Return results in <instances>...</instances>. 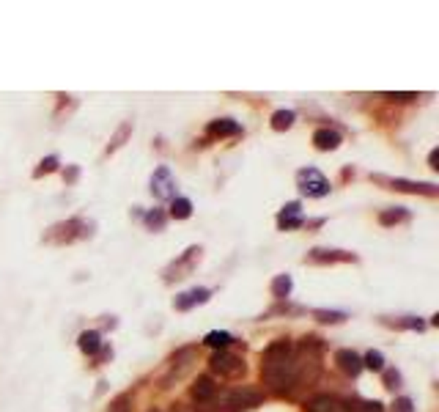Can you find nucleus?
<instances>
[{
  "label": "nucleus",
  "instance_id": "f257e3e1",
  "mask_svg": "<svg viewBox=\"0 0 439 412\" xmlns=\"http://www.w3.org/2000/svg\"><path fill=\"white\" fill-rule=\"evenodd\" d=\"M261 377L278 393H285V390L294 387V382H297V360H294V349H291V344L285 338L266 346L264 363H261Z\"/></svg>",
  "mask_w": 439,
  "mask_h": 412
},
{
  "label": "nucleus",
  "instance_id": "f03ea898",
  "mask_svg": "<svg viewBox=\"0 0 439 412\" xmlns=\"http://www.w3.org/2000/svg\"><path fill=\"white\" fill-rule=\"evenodd\" d=\"M91 226L85 223V220H80V217H72V220H66V223H58V226H52L47 236H44V242H52V245H63V242H75V239H82V236H91L88 231Z\"/></svg>",
  "mask_w": 439,
  "mask_h": 412
},
{
  "label": "nucleus",
  "instance_id": "7ed1b4c3",
  "mask_svg": "<svg viewBox=\"0 0 439 412\" xmlns=\"http://www.w3.org/2000/svg\"><path fill=\"white\" fill-rule=\"evenodd\" d=\"M297 187L308 198H324V195H330V181H327V176L321 171H316V168L297 171Z\"/></svg>",
  "mask_w": 439,
  "mask_h": 412
},
{
  "label": "nucleus",
  "instance_id": "20e7f679",
  "mask_svg": "<svg viewBox=\"0 0 439 412\" xmlns=\"http://www.w3.org/2000/svg\"><path fill=\"white\" fill-rule=\"evenodd\" d=\"M261 401H264V393L256 387H236L225 396V407L228 412H245V410H256Z\"/></svg>",
  "mask_w": 439,
  "mask_h": 412
},
{
  "label": "nucleus",
  "instance_id": "39448f33",
  "mask_svg": "<svg viewBox=\"0 0 439 412\" xmlns=\"http://www.w3.org/2000/svg\"><path fill=\"white\" fill-rule=\"evenodd\" d=\"M201 253H204V250H201L198 245L187 248V250H184V253H181V256L176 258L168 269H165V281H179V278H187V275L195 269V264L201 261Z\"/></svg>",
  "mask_w": 439,
  "mask_h": 412
},
{
  "label": "nucleus",
  "instance_id": "423d86ee",
  "mask_svg": "<svg viewBox=\"0 0 439 412\" xmlns=\"http://www.w3.org/2000/svg\"><path fill=\"white\" fill-rule=\"evenodd\" d=\"M152 195L159 198V201H173L176 198V179L165 165H159L152 174Z\"/></svg>",
  "mask_w": 439,
  "mask_h": 412
},
{
  "label": "nucleus",
  "instance_id": "0eeeda50",
  "mask_svg": "<svg viewBox=\"0 0 439 412\" xmlns=\"http://www.w3.org/2000/svg\"><path fill=\"white\" fill-rule=\"evenodd\" d=\"M376 181L388 184L390 190L398 193H414V195H437V184L434 181H409V179H388V176H373Z\"/></svg>",
  "mask_w": 439,
  "mask_h": 412
},
{
  "label": "nucleus",
  "instance_id": "6e6552de",
  "mask_svg": "<svg viewBox=\"0 0 439 412\" xmlns=\"http://www.w3.org/2000/svg\"><path fill=\"white\" fill-rule=\"evenodd\" d=\"M209 363H211V368L220 371L223 377H239V374H245V363H242V358H236V355L225 352V349L214 352Z\"/></svg>",
  "mask_w": 439,
  "mask_h": 412
},
{
  "label": "nucleus",
  "instance_id": "1a4fd4ad",
  "mask_svg": "<svg viewBox=\"0 0 439 412\" xmlns=\"http://www.w3.org/2000/svg\"><path fill=\"white\" fill-rule=\"evenodd\" d=\"M209 297H211V291H209V289H204V286H195V289L184 291V294H179V297L173 300V308L176 310H190V308H195V305H204V303H209Z\"/></svg>",
  "mask_w": 439,
  "mask_h": 412
},
{
  "label": "nucleus",
  "instance_id": "9d476101",
  "mask_svg": "<svg viewBox=\"0 0 439 412\" xmlns=\"http://www.w3.org/2000/svg\"><path fill=\"white\" fill-rule=\"evenodd\" d=\"M305 412H346V401H340L338 396H313L305 401Z\"/></svg>",
  "mask_w": 439,
  "mask_h": 412
},
{
  "label": "nucleus",
  "instance_id": "9b49d317",
  "mask_svg": "<svg viewBox=\"0 0 439 412\" xmlns=\"http://www.w3.org/2000/svg\"><path fill=\"white\" fill-rule=\"evenodd\" d=\"M305 223V217H302V206L297 204V201H291V204H285L280 209V214H278V229L280 231H291V229H299Z\"/></svg>",
  "mask_w": 439,
  "mask_h": 412
},
{
  "label": "nucleus",
  "instance_id": "f8f14e48",
  "mask_svg": "<svg viewBox=\"0 0 439 412\" xmlns=\"http://www.w3.org/2000/svg\"><path fill=\"white\" fill-rule=\"evenodd\" d=\"M310 264H338V261H357L354 253L346 250H327V248H313L308 253Z\"/></svg>",
  "mask_w": 439,
  "mask_h": 412
},
{
  "label": "nucleus",
  "instance_id": "ddd939ff",
  "mask_svg": "<svg viewBox=\"0 0 439 412\" xmlns=\"http://www.w3.org/2000/svg\"><path fill=\"white\" fill-rule=\"evenodd\" d=\"M335 363H338V368H340L343 374H349V377H357L362 371V358L354 349H338Z\"/></svg>",
  "mask_w": 439,
  "mask_h": 412
},
{
  "label": "nucleus",
  "instance_id": "4468645a",
  "mask_svg": "<svg viewBox=\"0 0 439 412\" xmlns=\"http://www.w3.org/2000/svg\"><path fill=\"white\" fill-rule=\"evenodd\" d=\"M313 146L319 149V152H335L338 146H340V132L330 127H321L313 132Z\"/></svg>",
  "mask_w": 439,
  "mask_h": 412
},
{
  "label": "nucleus",
  "instance_id": "2eb2a0df",
  "mask_svg": "<svg viewBox=\"0 0 439 412\" xmlns=\"http://www.w3.org/2000/svg\"><path fill=\"white\" fill-rule=\"evenodd\" d=\"M192 399L198 401V404H209L211 399H214V393H217V387H214V382L209 380V377H198L195 380V385H192Z\"/></svg>",
  "mask_w": 439,
  "mask_h": 412
},
{
  "label": "nucleus",
  "instance_id": "dca6fc26",
  "mask_svg": "<svg viewBox=\"0 0 439 412\" xmlns=\"http://www.w3.org/2000/svg\"><path fill=\"white\" fill-rule=\"evenodd\" d=\"M78 346L82 355H97L102 349V335L97 333V330H85V333H80Z\"/></svg>",
  "mask_w": 439,
  "mask_h": 412
},
{
  "label": "nucleus",
  "instance_id": "f3484780",
  "mask_svg": "<svg viewBox=\"0 0 439 412\" xmlns=\"http://www.w3.org/2000/svg\"><path fill=\"white\" fill-rule=\"evenodd\" d=\"M209 135L214 138H228V135H242V127L233 119H217L209 124Z\"/></svg>",
  "mask_w": 439,
  "mask_h": 412
},
{
  "label": "nucleus",
  "instance_id": "a211bd4d",
  "mask_svg": "<svg viewBox=\"0 0 439 412\" xmlns=\"http://www.w3.org/2000/svg\"><path fill=\"white\" fill-rule=\"evenodd\" d=\"M294 121H297V113H294V110H275L269 124H272L275 132H285V129L294 127Z\"/></svg>",
  "mask_w": 439,
  "mask_h": 412
},
{
  "label": "nucleus",
  "instance_id": "6ab92c4d",
  "mask_svg": "<svg viewBox=\"0 0 439 412\" xmlns=\"http://www.w3.org/2000/svg\"><path fill=\"white\" fill-rule=\"evenodd\" d=\"M204 344L206 346H211V349H225V346H231L233 344V335L231 333H225V330H211V333L204 338Z\"/></svg>",
  "mask_w": 439,
  "mask_h": 412
},
{
  "label": "nucleus",
  "instance_id": "aec40b11",
  "mask_svg": "<svg viewBox=\"0 0 439 412\" xmlns=\"http://www.w3.org/2000/svg\"><path fill=\"white\" fill-rule=\"evenodd\" d=\"M291 289H294L291 275H278V278L272 281V297H278V300H288Z\"/></svg>",
  "mask_w": 439,
  "mask_h": 412
},
{
  "label": "nucleus",
  "instance_id": "412c9836",
  "mask_svg": "<svg viewBox=\"0 0 439 412\" xmlns=\"http://www.w3.org/2000/svg\"><path fill=\"white\" fill-rule=\"evenodd\" d=\"M190 214H192V201H190V198H173V201H171V217L187 220Z\"/></svg>",
  "mask_w": 439,
  "mask_h": 412
},
{
  "label": "nucleus",
  "instance_id": "4be33fe9",
  "mask_svg": "<svg viewBox=\"0 0 439 412\" xmlns=\"http://www.w3.org/2000/svg\"><path fill=\"white\" fill-rule=\"evenodd\" d=\"M407 217H409V212L398 206V209H385V212L379 214V223H382V226H395V223H404Z\"/></svg>",
  "mask_w": 439,
  "mask_h": 412
},
{
  "label": "nucleus",
  "instance_id": "5701e85b",
  "mask_svg": "<svg viewBox=\"0 0 439 412\" xmlns=\"http://www.w3.org/2000/svg\"><path fill=\"white\" fill-rule=\"evenodd\" d=\"M130 135H132V121H124L121 129L113 135V140H110V146H107V154H113L116 149H121V146H124V140H127Z\"/></svg>",
  "mask_w": 439,
  "mask_h": 412
},
{
  "label": "nucleus",
  "instance_id": "b1692460",
  "mask_svg": "<svg viewBox=\"0 0 439 412\" xmlns=\"http://www.w3.org/2000/svg\"><path fill=\"white\" fill-rule=\"evenodd\" d=\"M362 368H371V371H385V355L379 349H371L365 358H362Z\"/></svg>",
  "mask_w": 439,
  "mask_h": 412
},
{
  "label": "nucleus",
  "instance_id": "393cba45",
  "mask_svg": "<svg viewBox=\"0 0 439 412\" xmlns=\"http://www.w3.org/2000/svg\"><path fill=\"white\" fill-rule=\"evenodd\" d=\"M346 412H385L379 401H346Z\"/></svg>",
  "mask_w": 439,
  "mask_h": 412
},
{
  "label": "nucleus",
  "instance_id": "a878e982",
  "mask_svg": "<svg viewBox=\"0 0 439 412\" xmlns=\"http://www.w3.org/2000/svg\"><path fill=\"white\" fill-rule=\"evenodd\" d=\"M313 316L319 319V322H324V325H340L343 319H346V313L343 310H313Z\"/></svg>",
  "mask_w": 439,
  "mask_h": 412
},
{
  "label": "nucleus",
  "instance_id": "bb28decb",
  "mask_svg": "<svg viewBox=\"0 0 439 412\" xmlns=\"http://www.w3.org/2000/svg\"><path fill=\"white\" fill-rule=\"evenodd\" d=\"M55 168H58V157H47V159H42V162H39V168L33 171V176L39 179V176H44V174H52Z\"/></svg>",
  "mask_w": 439,
  "mask_h": 412
},
{
  "label": "nucleus",
  "instance_id": "cd10ccee",
  "mask_svg": "<svg viewBox=\"0 0 439 412\" xmlns=\"http://www.w3.org/2000/svg\"><path fill=\"white\" fill-rule=\"evenodd\" d=\"M146 226H149V229H154V231H162V226H165V214H162L159 209L149 212V214H146Z\"/></svg>",
  "mask_w": 439,
  "mask_h": 412
},
{
  "label": "nucleus",
  "instance_id": "c85d7f7f",
  "mask_svg": "<svg viewBox=\"0 0 439 412\" xmlns=\"http://www.w3.org/2000/svg\"><path fill=\"white\" fill-rule=\"evenodd\" d=\"M107 412H132L130 407V396H118L113 404H110V410Z\"/></svg>",
  "mask_w": 439,
  "mask_h": 412
},
{
  "label": "nucleus",
  "instance_id": "c756f323",
  "mask_svg": "<svg viewBox=\"0 0 439 412\" xmlns=\"http://www.w3.org/2000/svg\"><path fill=\"white\" fill-rule=\"evenodd\" d=\"M392 412H414V407H412V399H395V404H392Z\"/></svg>",
  "mask_w": 439,
  "mask_h": 412
},
{
  "label": "nucleus",
  "instance_id": "7c9ffc66",
  "mask_svg": "<svg viewBox=\"0 0 439 412\" xmlns=\"http://www.w3.org/2000/svg\"><path fill=\"white\" fill-rule=\"evenodd\" d=\"M388 99H392V102H412V99H417V94H385Z\"/></svg>",
  "mask_w": 439,
  "mask_h": 412
},
{
  "label": "nucleus",
  "instance_id": "2f4dec72",
  "mask_svg": "<svg viewBox=\"0 0 439 412\" xmlns=\"http://www.w3.org/2000/svg\"><path fill=\"white\" fill-rule=\"evenodd\" d=\"M385 382H388L390 390H392V387H398V382H401V374H398V371H388V374H385Z\"/></svg>",
  "mask_w": 439,
  "mask_h": 412
},
{
  "label": "nucleus",
  "instance_id": "473e14b6",
  "mask_svg": "<svg viewBox=\"0 0 439 412\" xmlns=\"http://www.w3.org/2000/svg\"><path fill=\"white\" fill-rule=\"evenodd\" d=\"M437 157H439V152H437V149H434V152L428 154V165H431V168H439V165H437Z\"/></svg>",
  "mask_w": 439,
  "mask_h": 412
},
{
  "label": "nucleus",
  "instance_id": "72a5a7b5",
  "mask_svg": "<svg viewBox=\"0 0 439 412\" xmlns=\"http://www.w3.org/2000/svg\"><path fill=\"white\" fill-rule=\"evenodd\" d=\"M78 179V168H69V174H66V181H75Z\"/></svg>",
  "mask_w": 439,
  "mask_h": 412
}]
</instances>
